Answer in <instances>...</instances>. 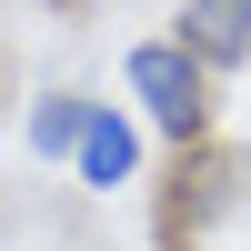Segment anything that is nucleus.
Returning <instances> with one entry per match:
<instances>
[{
	"instance_id": "7ed1b4c3",
	"label": "nucleus",
	"mask_w": 251,
	"mask_h": 251,
	"mask_svg": "<svg viewBox=\"0 0 251 251\" xmlns=\"http://www.w3.org/2000/svg\"><path fill=\"white\" fill-rule=\"evenodd\" d=\"M71 171L91 181V191H121V181L141 171V131H131V111H91V131H80Z\"/></svg>"
},
{
	"instance_id": "f257e3e1",
	"label": "nucleus",
	"mask_w": 251,
	"mask_h": 251,
	"mask_svg": "<svg viewBox=\"0 0 251 251\" xmlns=\"http://www.w3.org/2000/svg\"><path fill=\"white\" fill-rule=\"evenodd\" d=\"M121 71H131V100H141V121H151L161 141H201V131H211V71H201L171 30H161V40H131Z\"/></svg>"
},
{
	"instance_id": "20e7f679",
	"label": "nucleus",
	"mask_w": 251,
	"mask_h": 251,
	"mask_svg": "<svg viewBox=\"0 0 251 251\" xmlns=\"http://www.w3.org/2000/svg\"><path fill=\"white\" fill-rule=\"evenodd\" d=\"M91 111H100V100H80V91H50V100L30 111V151H40V161H71V151H80V131H91Z\"/></svg>"
},
{
	"instance_id": "f03ea898",
	"label": "nucleus",
	"mask_w": 251,
	"mask_h": 251,
	"mask_svg": "<svg viewBox=\"0 0 251 251\" xmlns=\"http://www.w3.org/2000/svg\"><path fill=\"white\" fill-rule=\"evenodd\" d=\"M171 40H181L211 80H221V71H241V60H251V0H181Z\"/></svg>"
}]
</instances>
